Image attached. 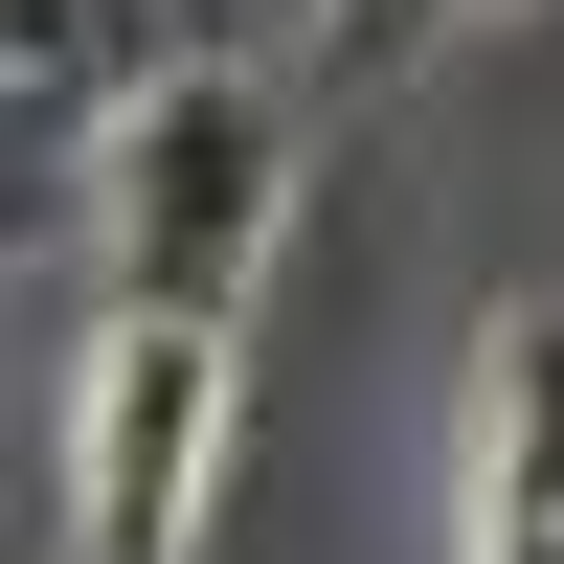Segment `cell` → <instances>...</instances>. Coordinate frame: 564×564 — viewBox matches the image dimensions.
Segmentation results:
<instances>
[{"instance_id":"3957f363","label":"cell","mask_w":564,"mask_h":564,"mask_svg":"<svg viewBox=\"0 0 564 564\" xmlns=\"http://www.w3.org/2000/svg\"><path fill=\"white\" fill-rule=\"evenodd\" d=\"M475 564H564V294L475 339Z\"/></svg>"},{"instance_id":"7a4b0ae2","label":"cell","mask_w":564,"mask_h":564,"mask_svg":"<svg viewBox=\"0 0 564 564\" xmlns=\"http://www.w3.org/2000/svg\"><path fill=\"white\" fill-rule=\"evenodd\" d=\"M204 430H226V339L204 316H113V339H90V406H68V542L90 564H181Z\"/></svg>"},{"instance_id":"6da1fadb","label":"cell","mask_w":564,"mask_h":564,"mask_svg":"<svg viewBox=\"0 0 564 564\" xmlns=\"http://www.w3.org/2000/svg\"><path fill=\"white\" fill-rule=\"evenodd\" d=\"M90 204H113V316H249L271 226H294V90L271 68H204V45H159V68L90 113Z\"/></svg>"},{"instance_id":"5b68a950","label":"cell","mask_w":564,"mask_h":564,"mask_svg":"<svg viewBox=\"0 0 564 564\" xmlns=\"http://www.w3.org/2000/svg\"><path fill=\"white\" fill-rule=\"evenodd\" d=\"M159 45H204V68H271V45H339V0H159Z\"/></svg>"},{"instance_id":"8992f818","label":"cell","mask_w":564,"mask_h":564,"mask_svg":"<svg viewBox=\"0 0 564 564\" xmlns=\"http://www.w3.org/2000/svg\"><path fill=\"white\" fill-rule=\"evenodd\" d=\"M452 23H475V0H339V45H361V68H406V45H452Z\"/></svg>"},{"instance_id":"277c9868","label":"cell","mask_w":564,"mask_h":564,"mask_svg":"<svg viewBox=\"0 0 564 564\" xmlns=\"http://www.w3.org/2000/svg\"><path fill=\"white\" fill-rule=\"evenodd\" d=\"M159 68V0H0V113H113Z\"/></svg>"}]
</instances>
